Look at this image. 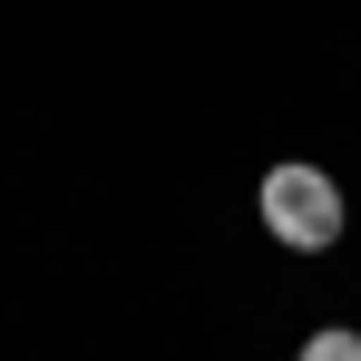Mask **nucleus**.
<instances>
[{"label":"nucleus","mask_w":361,"mask_h":361,"mask_svg":"<svg viewBox=\"0 0 361 361\" xmlns=\"http://www.w3.org/2000/svg\"><path fill=\"white\" fill-rule=\"evenodd\" d=\"M293 361H361V332H352V322H322V332H312Z\"/></svg>","instance_id":"nucleus-2"},{"label":"nucleus","mask_w":361,"mask_h":361,"mask_svg":"<svg viewBox=\"0 0 361 361\" xmlns=\"http://www.w3.org/2000/svg\"><path fill=\"white\" fill-rule=\"evenodd\" d=\"M254 215H264V235L283 244V254H332V244H342V225H352L342 176H332V166H312V157L264 166V185H254Z\"/></svg>","instance_id":"nucleus-1"}]
</instances>
